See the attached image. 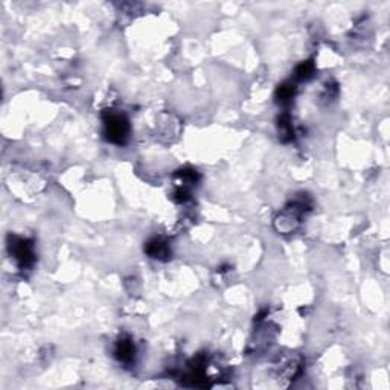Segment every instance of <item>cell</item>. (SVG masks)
I'll use <instances>...</instances> for the list:
<instances>
[{
    "instance_id": "cell-1",
    "label": "cell",
    "mask_w": 390,
    "mask_h": 390,
    "mask_svg": "<svg viewBox=\"0 0 390 390\" xmlns=\"http://www.w3.org/2000/svg\"><path fill=\"white\" fill-rule=\"evenodd\" d=\"M105 134L113 143H124L128 136V122L122 115H110L105 118Z\"/></svg>"
},
{
    "instance_id": "cell-2",
    "label": "cell",
    "mask_w": 390,
    "mask_h": 390,
    "mask_svg": "<svg viewBox=\"0 0 390 390\" xmlns=\"http://www.w3.org/2000/svg\"><path fill=\"white\" fill-rule=\"evenodd\" d=\"M14 255H15V258L20 261V264L21 265H29L31 262H32V256H34V253H32V249H31V244H28L26 241H20L18 244H15L14 246Z\"/></svg>"
},
{
    "instance_id": "cell-3",
    "label": "cell",
    "mask_w": 390,
    "mask_h": 390,
    "mask_svg": "<svg viewBox=\"0 0 390 390\" xmlns=\"http://www.w3.org/2000/svg\"><path fill=\"white\" fill-rule=\"evenodd\" d=\"M134 352H136V349H134L133 343L128 341V340H122V341H119L118 346H116V357H118L119 360H122V361H130V360H133Z\"/></svg>"
},
{
    "instance_id": "cell-4",
    "label": "cell",
    "mask_w": 390,
    "mask_h": 390,
    "mask_svg": "<svg viewBox=\"0 0 390 390\" xmlns=\"http://www.w3.org/2000/svg\"><path fill=\"white\" fill-rule=\"evenodd\" d=\"M145 250L148 252V255H151V258H162V256L168 255V247H166V244L162 240H153V241H149Z\"/></svg>"
},
{
    "instance_id": "cell-5",
    "label": "cell",
    "mask_w": 390,
    "mask_h": 390,
    "mask_svg": "<svg viewBox=\"0 0 390 390\" xmlns=\"http://www.w3.org/2000/svg\"><path fill=\"white\" fill-rule=\"evenodd\" d=\"M297 73V76L299 78H308V76H311L313 75V64L311 63H304V64H300L297 67V70H296Z\"/></svg>"
}]
</instances>
